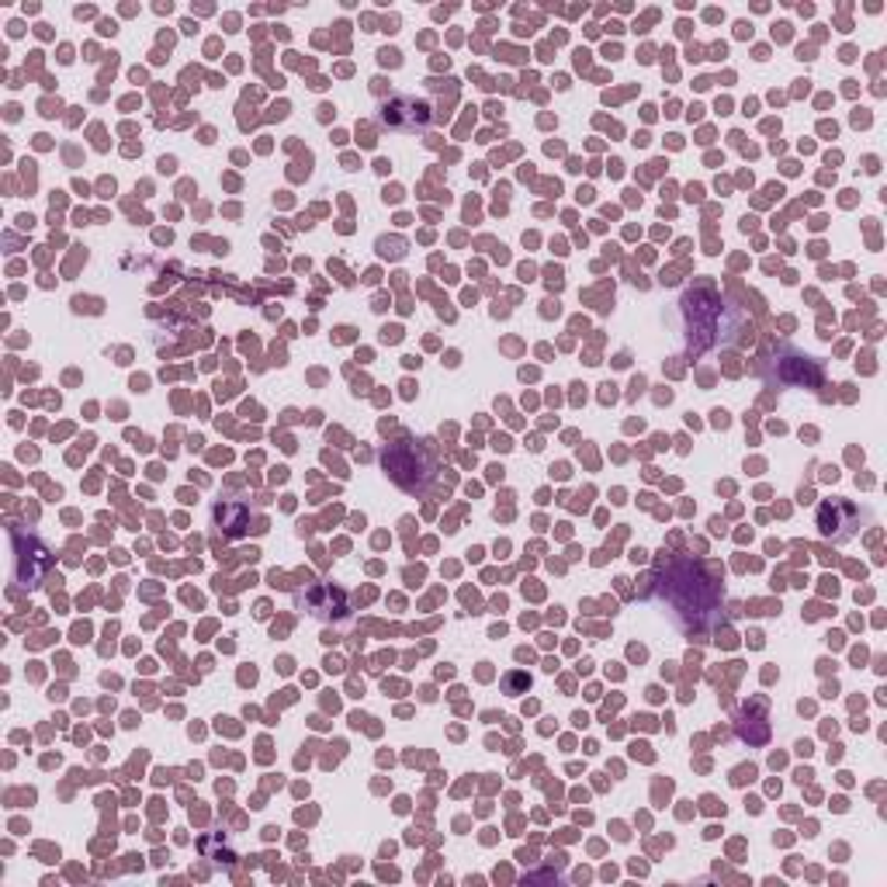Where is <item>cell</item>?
Returning <instances> with one entry per match:
<instances>
[{"mask_svg":"<svg viewBox=\"0 0 887 887\" xmlns=\"http://www.w3.org/2000/svg\"><path fill=\"white\" fill-rule=\"evenodd\" d=\"M659 593L673 607L676 624H683L690 635L711 631L721 624V587L700 561L673 558L659 582Z\"/></svg>","mask_w":887,"mask_h":887,"instance_id":"cell-1","label":"cell"},{"mask_svg":"<svg viewBox=\"0 0 887 887\" xmlns=\"http://www.w3.org/2000/svg\"><path fill=\"white\" fill-rule=\"evenodd\" d=\"M11 555H14V582L25 590L43 587L52 572V552L35 534H25L22 528H11Z\"/></svg>","mask_w":887,"mask_h":887,"instance_id":"cell-2","label":"cell"},{"mask_svg":"<svg viewBox=\"0 0 887 887\" xmlns=\"http://www.w3.org/2000/svg\"><path fill=\"white\" fill-rule=\"evenodd\" d=\"M381 461H386V469L392 472V478L399 482V486H406L410 489V472L416 469L423 482H434L437 469H434V461L423 458V451L416 448L413 440H395L386 448V454H381Z\"/></svg>","mask_w":887,"mask_h":887,"instance_id":"cell-3","label":"cell"},{"mask_svg":"<svg viewBox=\"0 0 887 887\" xmlns=\"http://www.w3.org/2000/svg\"><path fill=\"white\" fill-rule=\"evenodd\" d=\"M381 122L395 132H423L430 122H434V111L427 100H416L410 94H399L392 97L386 108H381Z\"/></svg>","mask_w":887,"mask_h":887,"instance_id":"cell-4","label":"cell"},{"mask_svg":"<svg viewBox=\"0 0 887 887\" xmlns=\"http://www.w3.org/2000/svg\"><path fill=\"white\" fill-rule=\"evenodd\" d=\"M860 510L853 507L850 499H825L818 507V531L821 537H832L836 544L850 541L860 528Z\"/></svg>","mask_w":887,"mask_h":887,"instance_id":"cell-5","label":"cell"},{"mask_svg":"<svg viewBox=\"0 0 887 887\" xmlns=\"http://www.w3.org/2000/svg\"><path fill=\"white\" fill-rule=\"evenodd\" d=\"M340 596L336 590H330V587H316L312 593H309V607H312V614L316 617H333V614H344V607H340Z\"/></svg>","mask_w":887,"mask_h":887,"instance_id":"cell-6","label":"cell"},{"mask_svg":"<svg viewBox=\"0 0 887 887\" xmlns=\"http://www.w3.org/2000/svg\"><path fill=\"white\" fill-rule=\"evenodd\" d=\"M222 517L229 520L226 531L229 534H239V531H244V523H247V507H239V502H229V507H218L215 510V520H222Z\"/></svg>","mask_w":887,"mask_h":887,"instance_id":"cell-7","label":"cell"}]
</instances>
